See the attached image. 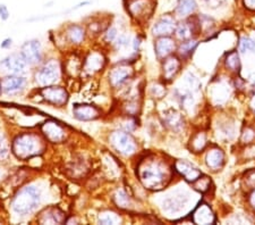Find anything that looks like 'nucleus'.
<instances>
[{
	"mask_svg": "<svg viewBox=\"0 0 255 225\" xmlns=\"http://www.w3.org/2000/svg\"><path fill=\"white\" fill-rule=\"evenodd\" d=\"M254 137H255L254 131L250 130V129H246L245 132L243 133V141H245V142H250V141H252V140H253V138H254Z\"/></svg>",
	"mask_w": 255,
	"mask_h": 225,
	"instance_id": "e433bc0d",
	"label": "nucleus"
},
{
	"mask_svg": "<svg viewBox=\"0 0 255 225\" xmlns=\"http://www.w3.org/2000/svg\"><path fill=\"white\" fill-rule=\"evenodd\" d=\"M200 22H194V20L188 19L187 22L182 23L180 25L176 27V34L180 40H190L193 34L195 33L197 30V24Z\"/></svg>",
	"mask_w": 255,
	"mask_h": 225,
	"instance_id": "6ab92c4d",
	"label": "nucleus"
},
{
	"mask_svg": "<svg viewBox=\"0 0 255 225\" xmlns=\"http://www.w3.org/2000/svg\"><path fill=\"white\" fill-rule=\"evenodd\" d=\"M41 202V192L34 186H27L15 195L11 202L13 211L18 215H27L34 212Z\"/></svg>",
	"mask_w": 255,
	"mask_h": 225,
	"instance_id": "f03ea898",
	"label": "nucleus"
},
{
	"mask_svg": "<svg viewBox=\"0 0 255 225\" xmlns=\"http://www.w3.org/2000/svg\"><path fill=\"white\" fill-rule=\"evenodd\" d=\"M20 55L25 59L27 64L34 65L41 61V44L38 40H31L26 41L22 46V50H20Z\"/></svg>",
	"mask_w": 255,
	"mask_h": 225,
	"instance_id": "6e6552de",
	"label": "nucleus"
},
{
	"mask_svg": "<svg viewBox=\"0 0 255 225\" xmlns=\"http://www.w3.org/2000/svg\"><path fill=\"white\" fill-rule=\"evenodd\" d=\"M137 177L144 188L160 190L170 181V170L163 161L155 157H146L138 164Z\"/></svg>",
	"mask_w": 255,
	"mask_h": 225,
	"instance_id": "f257e3e1",
	"label": "nucleus"
},
{
	"mask_svg": "<svg viewBox=\"0 0 255 225\" xmlns=\"http://www.w3.org/2000/svg\"><path fill=\"white\" fill-rule=\"evenodd\" d=\"M40 93L44 100L55 106H64L68 101V93L61 87L47 85L40 90Z\"/></svg>",
	"mask_w": 255,
	"mask_h": 225,
	"instance_id": "423d86ee",
	"label": "nucleus"
},
{
	"mask_svg": "<svg viewBox=\"0 0 255 225\" xmlns=\"http://www.w3.org/2000/svg\"><path fill=\"white\" fill-rule=\"evenodd\" d=\"M65 221V213L59 208L51 207L40 215L39 222L42 224H60Z\"/></svg>",
	"mask_w": 255,
	"mask_h": 225,
	"instance_id": "2eb2a0df",
	"label": "nucleus"
},
{
	"mask_svg": "<svg viewBox=\"0 0 255 225\" xmlns=\"http://www.w3.org/2000/svg\"><path fill=\"white\" fill-rule=\"evenodd\" d=\"M8 17H9V11L7 7L5 5H0V18L6 20Z\"/></svg>",
	"mask_w": 255,
	"mask_h": 225,
	"instance_id": "4c0bfd02",
	"label": "nucleus"
},
{
	"mask_svg": "<svg viewBox=\"0 0 255 225\" xmlns=\"http://www.w3.org/2000/svg\"><path fill=\"white\" fill-rule=\"evenodd\" d=\"M43 134L50 142H61L65 139V131L56 122H46L42 126Z\"/></svg>",
	"mask_w": 255,
	"mask_h": 225,
	"instance_id": "ddd939ff",
	"label": "nucleus"
},
{
	"mask_svg": "<svg viewBox=\"0 0 255 225\" xmlns=\"http://www.w3.org/2000/svg\"><path fill=\"white\" fill-rule=\"evenodd\" d=\"M155 52L159 58H167L175 50V41L170 39L169 36H161L157 42H155Z\"/></svg>",
	"mask_w": 255,
	"mask_h": 225,
	"instance_id": "f3484780",
	"label": "nucleus"
},
{
	"mask_svg": "<svg viewBox=\"0 0 255 225\" xmlns=\"http://www.w3.org/2000/svg\"><path fill=\"white\" fill-rule=\"evenodd\" d=\"M67 36H68V39H69V41H71V42L81 43L82 41L84 40L85 31L82 26L76 25V24H73V25L68 27Z\"/></svg>",
	"mask_w": 255,
	"mask_h": 225,
	"instance_id": "b1692460",
	"label": "nucleus"
},
{
	"mask_svg": "<svg viewBox=\"0 0 255 225\" xmlns=\"http://www.w3.org/2000/svg\"><path fill=\"white\" fill-rule=\"evenodd\" d=\"M11 46V39H6L3 40V42H1V48L7 49Z\"/></svg>",
	"mask_w": 255,
	"mask_h": 225,
	"instance_id": "ea45409f",
	"label": "nucleus"
},
{
	"mask_svg": "<svg viewBox=\"0 0 255 225\" xmlns=\"http://www.w3.org/2000/svg\"><path fill=\"white\" fill-rule=\"evenodd\" d=\"M210 184H211V181L208 177H201L196 180L194 182V188L200 192H207L210 188Z\"/></svg>",
	"mask_w": 255,
	"mask_h": 225,
	"instance_id": "7c9ffc66",
	"label": "nucleus"
},
{
	"mask_svg": "<svg viewBox=\"0 0 255 225\" xmlns=\"http://www.w3.org/2000/svg\"><path fill=\"white\" fill-rule=\"evenodd\" d=\"M114 202L118 207H121V208H128L129 204H130L129 196L123 190H119L116 192V194H115Z\"/></svg>",
	"mask_w": 255,
	"mask_h": 225,
	"instance_id": "bb28decb",
	"label": "nucleus"
},
{
	"mask_svg": "<svg viewBox=\"0 0 255 225\" xmlns=\"http://www.w3.org/2000/svg\"><path fill=\"white\" fill-rule=\"evenodd\" d=\"M252 108H253V110H254V113H255V98L253 99V101H252Z\"/></svg>",
	"mask_w": 255,
	"mask_h": 225,
	"instance_id": "37998d69",
	"label": "nucleus"
},
{
	"mask_svg": "<svg viewBox=\"0 0 255 225\" xmlns=\"http://www.w3.org/2000/svg\"><path fill=\"white\" fill-rule=\"evenodd\" d=\"M175 170L178 172L182 177H184L186 181L193 183L202 175V173H201L195 166H193L191 163L185 161H177L175 164Z\"/></svg>",
	"mask_w": 255,
	"mask_h": 225,
	"instance_id": "9b49d317",
	"label": "nucleus"
},
{
	"mask_svg": "<svg viewBox=\"0 0 255 225\" xmlns=\"http://www.w3.org/2000/svg\"><path fill=\"white\" fill-rule=\"evenodd\" d=\"M226 66H227L230 71L234 72H238L241 68V60H240V56L236 51H232L229 52L226 57Z\"/></svg>",
	"mask_w": 255,
	"mask_h": 225,
	"instance_id": "a878e982",
	"label": "nucleus"
},
{
	"mask_svg": "<svg viewBox=\"0 0 255 225\" xmlns=\"http://www.w3.org/2000/svg\"><path fill=\"white\" fill-rule=\"evenodd\" d=\"M157 0H126V9L138 22L149 20L154 14Z\"/></svg>",
	"mask_w": 255,
	"mask_h": 225,
	"instance_id": "20e7f679",
	"label": "nucleus"
},
{
	"mask_svg": "<svg viewBox=\"0 0 255 225\" xmlns=\"http://www.w3.org/2000/svg\"><path fill=\"white\" fill-rule=\"evenodd\" d=\"M202 1L205 6L211 8V9H217V8L224 5L226 0H202Z\"/></svg>",
	"mask_w": 255,
	"mask_h": 225,
	"instance_id": "72a5a7b5",
	"label": "nucleus"
},
{
	"mask_svg": "<svg viewBox=\"0 0 255 225\" xmlns=\"http://www.w3.org/2000/svg\"><path fill=\"white\" fill-rule=\"evenodd\" d=\"M164 122L168 126H170L174 130H178L183 124V117L176 110H169L164 115Z\"/></svg>",
	"mask_w": 255,
	"mask_h": 225,
	"instance_id": "393cba45",
	"label": "nucleus"
},
{
	"mask_svg": "<svg viewBox=\"0 0 255 225\" xmlns=\"http://www.w3.org/2000/svg\"><path fill=\"white\" fill-rule=\"evenodd\" d=\"M131 71L128 67H118L113 69L109 74V81L110 84L113 85L114 88H117L119 85H122L124 82L130 77Z\"/></svg>",
	"mask_w": 255,
	"mask_h": 225,
	"instance_id": "a211bd4d",
	"label": "nucleus"
},
{
	"mask_svg": "<svg viewBox=\"0 0 255 225\" xmlns=\"http://www.w3.org/2000/svg\"><path fill=\"white\" fill-rule=\"evenodd\" d=\"M205 143H207L205 136L203 133H199L191 140V148L197 153V151H201L204 148Z\"/></svg>",
	"mask_w": 255,
	"mask_h": 225,
	"instance_id": "c85d7f7f",
	"label": "nucleus"
},
{
	"mask_svg": "<svg viewBox=\"0 0 255 225\" xmlns=\"http://www.w3.org/2000/svg\"><path fill=\"white\" fill-rule=\"evenodd\" d=\"M162 68H163V76L166 77L167 80H171L172 77L179 72L180 60L175 56L167 57L166 60L163 61Z\"/></svg>",
	"mask_w": 255,
	"mask_h": 225,
	"instance_id": "aec40b11",
	"label": "nucleus"
},
{
	"mask_svg": "<svg viewBox=\"0 0 255 225\" xmlns=\"http://www.w3.org/2000/svg\"><path fill=\"white\" fill-rule=\"evenodd\" d=\"M99 222L101 224H118L121 222V219L115 213L105 212L99 216Z\"/></svg>",
	"mask_w": 255,
	"mask_h": 225,
	"instance_id": "cd10ccee",
	"label": "nucleus"
},
{
	"mask_svg": "<svg viewBox=\"0 0 255 225\" xmlns=\"http://www.w3.org/2000/svg\"><path fill=\"white\" fill-rule=\"evenodd\" d=\"M9 149H8V143L6 141V138L0 134V159H3L8 156Z\"/></svg>",
	"mask_w": 255,
	"mask_h": 225,
	"instance_id": "473e14b6",
	"label": "nucleus"
},
{
	"mask_svg": "<svg viewBox=\"0 0 255 225\" xmlns=\"http://www.w3.org/2000/svg\"><path fill=\"white\" fill-rule=\"evenodd\" d=\"M26 84L25 77L18 75H9L2 82L3 91L7 93H15L22 90Z\"/></svg>",
	"mask_w": 255,
	"mask_h": 225,
	"instance_id": "dca6fc26",
	"label": "nucleus"
},
{
	"mask_svg": "<svg viewBox=\"0 0 255 225\" xmlns=\"http://www.w3.org/2000/svg\"><path fill=\"white\" fill-rule=\"evenodd\" d=\"M42 148V141L33 133H23L13 142V153L17 158L25 159L36 156Z\"/></svg>",
	"mask_w": 255,
	"mask_h": 225,
	"instance_id": "7ed1b4c3",
	"label": "nucleus"
},
{
	"mask_svg": "<svg viewBox=\"0 0 255 225\" xmlns=\"http://www.w3.org/2000/svg\"><path fill=\"white\" fill-rule=\"evenodd\" d=\"M197 46V42L196 41H185V42L182 43V46L179 48V54L182 55L183 57H186V56H190L193 51H194V49Z\"/></svg>",
	"mask_w": 255,
	"mask_h": 225,
	"instance_id": "c756f323",
	"label": "nucleus"
},
{
	"mask_svg": "<svg viewBox=\"0 0 255 225\" xmlns=\"http://www.w3.org/2000/svg\"><path fill=\"white\" fill-rule=\"evenodd\" d=\"M59 77V67L56 61H49L43 67L40 68V71L36 74V81L41 85L47 87L51 85L58 80Z\"/></svg>",
	"mask_w": 255,
	"mask_h": 225,
	"instance_id": "0eeeda50",
	"label": "nucleus"
},
{
	"mask_svg": "<svg viewBox=\"0 0 255 225\" xmlns=\"http://www.w3.org/2000/svg\"><path fill=\"white\" fill-rule=\"evenodd\" d=\"M207 165L212 170H219L223 167L225 162V155L218 148H213L207 155Z\"/></svg>",
	"mask_w": 255,
	"mask_h": 225,
	"instance_id": "4be33fe9",
	"label": "nucleus"
},
{
	"mask_svg": "<svg viewBox=\"0 0 255 225\" xmlns=\"http://www.w3.org/2000/svg\"><path fill=\"white\" fill-rule=\"evenodd\" d=\"M104 64H105V59L102 55L100 54H97V52H94V54L90 55L88 58L85 60V69L89 72H98L100 71V69L104 67Z\"/></svg>",
	"mask_w": 255,
	"mask_h": 225,
	"instance_id": "5701e85b",
	"label": "nucleus"
},
{
	"mask_svg": "<svg viewBox=\"0 0 255 225\" xmlns=\"http://www.w3.org/2000/svg\"><path fill=\"white\" fill-rule=\"evenodd\" d=\"M197 9V2L195 0H179L176 7V15L178 17H188Z\"/></svg>",
	"mask_w": 255,
	"mask_h": 225,
	"instance_id": "412c9836",
	"label": "nucleus"
},
{
	"mask_svg": "<svg viewBox=\"0 0 255 225\" xmlns=\"http://www.w3.org/2000/svg\"><path fill=\"white\" fill-rule=\"evenodd\" d=\"M73 114L79 121H93L100 116V110L96 106L86 104H76L73 107Z\"/></svg>",
	"mask_w": 255,
	"mask_h": 225,
	"instance_id": "9d476101",
	"label": "nucleus"
},
{
	"mask_svg": "<svg viewBox=\"0 0 255 225\" xmlns=\"http://www.w3.org/2000/svg\"><path fill=\"white\" fill-rule=\"evenodd\" d=\"M110 143H112L115 150L118 151L119 154L124 155V156H130L137 149L136 141L134 140V138L130 134L122 132V131H116V132L112 133Z\"/></svg>",
	"mask_w": 255,
	"mask_h": 225,
	"instance_id": "39448f33",
	"label": "nucleus"
},
{
	"mask_svg": "<svg viewBox=\"0 0 255 225\" xmlns=\"http://www.w3.org/2000/svg\"><path fill=\"white\" fill-rule=\"evenodd\" d=\"M242 51H255V40L251 38H243L241 40Z\"/></svg>",
	"mask_w": 255,
	"mask_h": 225,
	"instance_id": "2f4dec72",
	"label": "nucleus"
},
{
	"mask_svg": "<svg viewBox=\"0 0 255 225\" xmlns=\"http://www.w3.org/2000/svg\"><path fill=\"white\" fill-rule=\"evenodd\" d=\"M176 31V24L174 18L166 16V17L160 18L154 24L152 28V33L155 36H169Z\"/></svg>",
	"mask_w": 255,
	"mask_h": 225,
	"instance_id": "f8f14e48",
	"label": "nucleus"
},
{
	"mask_svg": "<svg viewBox=\"0 0 255 225\" xmlns=\"http://www.w3.org/2000/svg\"><path fill=\"white\" fill-rule=\"evenodd\" d=\"M116 36H117V30L115 27H112V28H109L108 31H107L106 40L109 41V42H113V41L116 39Z\"/></svg>",
	"mask_w": 255,
	"mask_h": 225,
	"instance_id": "f704fd0d",
	"label": "nucleus"
},
{
	"mask_svg": "<svg viewBox=\"0 0 255 225\" xmlns=\"http://www.w3.org/2000/svg\"><path fill=\"white\" fill-rule=\"evenodd\" d=\"M243 3H244L246 9L255 11V0H243Z\"/></svg>",
	"mask_w": 255,
	"mask_h": 225,
	"instance_id": "58836bf2",
	"label": "nucleus"
},
{
	"mask_svg": "<svg viewBox=\"0 0 255 225\" xmlns=\"http://www.w3.org/2000/svg\"><path fill=\"white\" fill-rule=\"evenodd\" d=\"M0 65L5 68V71L10 73V75H17L19 73L24 72L27 63L19 52V54H11L10 56L6 57Z\"/></svg>",
	"mask_w": 255,
	"mask_h": 225,
	"instance_id": "1a4fd4ad",
	"label": "nucleus"
},
{
	"mask_svg": "<svg viewBox=\"0 0 255 225\" xmlns=\"http://www.w3.org/2000/svg\"><path fill=\"white\" fill-rule=\"evenodd\" d=\"M251 204L253 205V206L255 207V191L252 194V196H251Z\"/></svg>",
	"mask_w": 255,
	"mask_h": 225,
	"instance_id": "a19ab883",
	"label": "nucleus"
},
{
	"mask_svg": "<svg viewBox=\"0 0 255 225\" xmlns=\"http://www.w3.org/2000/svg\"><path fill=\"white\" fill-rule=\"evenodd\" d=\"M193 222L196 224H213L216 218L207 204H200L193 213Z\"/></svg>",
	"mask_w": 255,
	"mask_h": 225,
	"instance_id": "4468645a",
	"label": "nucleus"
},
{
	"mask_svg": "<svg viewBox=\"0 0 255 225\" xmlns=\"http://www.w3.org/2000/svg\"><path fill=\"white\" fill-rule=\"evenodd\" d=\"M245 181L249 187L252 188V189H255V171L250 172L249 175L245 179Z\"/></svg>",
	"mask_w": 255,
	"mask_h": 225,
	"instance_id": "c9c22d12",
	"label": "nucleus"
},
{
	"mask_svg": "<svg viewBox=\"0 0 255 225\" xmlns=\"http://www.w3.org/2000/svg\"><path fill=\"white\" fill-rule=\"evenodd\" d=\"M3 91V88H2V84H1V81H0V96H1V93Z\"/></svg>",
	"mask_w": 255,
	"mask_h": 225,
	"instance_id": "79ce46f5",
	"label": "nucleus"
}]
</instances>
